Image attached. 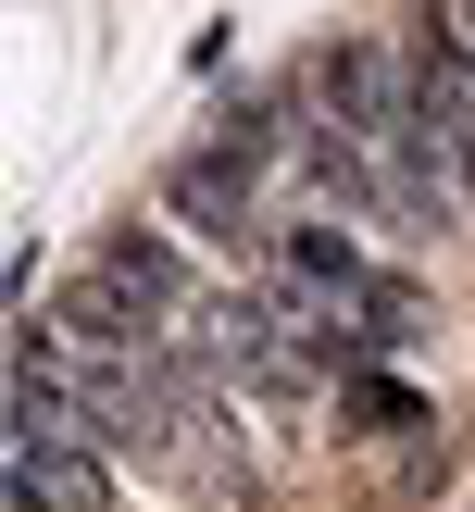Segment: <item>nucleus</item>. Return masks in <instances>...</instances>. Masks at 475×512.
I'll list each match as a JSON object with an SVG mask.
<instances>
[{
  "instance_id": "f257e3e1",
  "label": "nucleus",
  "mask_w": 475,
  "mask_h": 512,
  "mask_svg": "<svg viewBox=\"0 0 475 512\" xmlns=\"http://www.w3.org/2000/svg\"><path fill=\"white\" fill-rule=\"evenodd\" d=\"M113 463L125 450L88 425L75 388H13V463H0L13 512H113Z\"/></svg>"
},
{
  "instance_id": "f03ea898",
  "label": "nucleus",
  "mask_w": 475,
  "mask_h": 512,
  "mask_svg": "<svg viewBox=\"0 0 475 512\" xmlns=\"http://www.w3.org/2000/svg\"><path fill=\"white\" fill-rule=\"evenodd\" d=\"M263 250H275V288H300V300H325V313H350L375 350L425 325V288H413V275H375L363 250L338 238V225H275Z\"/></svg>"
},
{
  "instance_id": "7ed1b4c3",
  "label": "nucleus",
  "mask_w": 475,
  "mask_h": 512,
  "mask_svg": "<svg viewBox=\"0 0 475 512\" xmlns=\"http://www.w3.org/2000/svg\"><path fill=\"white\" fill-rule=\"evenodd\" d=\"M263 175H275V163H263L250 138H188V150L163 163V213L188 225L200 250H250V238H263Z\"/></svg>"
},
{
  "instance_id": "20e7f679",
  "label": "nucleus",
  "mask_w": 475,
  "mask_h": 512,
  "mask_svg": "<svg viewBox=\"0 0 475 512\" xmlns=\"http://www.w3.org/2000/svg\"><path fill=\"white\" fill-rule=\"evenodd\" d=\"M88 275H113V288L150 300L163 325H188L200 300H213V288H200V263H188V238L150 225V213H113V225H100V238H88Z\"/></svg>"
},
{
  "instance_id": "39448f33",
  "label": "nucleus",
  "mask_w": 475,
  "mask_h": 512,
  "mask_svg": "<svg viewBox=\"0 0 475 512\" xmlns=\"http://www.w3.org/2000/svg\"><path fill=\"white\" fill-rule=\"evenodd\" d=\"M38 313L63 325L75 363H163V350H175V325L150 313V300H125L113 275H75V288H63V300H38Z\"/></svg>"
},
{
  "instance_id": "423d86ee",
  "label": "nucleus",
  "mask_w": 475,
  "mask_h": 512,
  "mask_svg": "<svg viewBox=\"0 0 475 512\" xmlns=\"http://www.w3.org/2000/svg\"><path fill=\"white\" fill-rule=\"evenodd\" d=\"M350 413H363V425H400V438H425V400L400 388V375H350Z\"/></svg>"
},
{
  "instance_id": "0eeeda50",
  "label": "nucleus",
  "mask_w": 475,
  "mask_h": 512,
  "mask_svg": "<svg viewBox=\"0 0 475 512\" xmlns=\"http://www.w3.org/2000/svg\"><path fill=\"white\" fill-rule=\"evenodd\" d=\"M225 50H238V25L213 13V25H200V38H188V75H200V88H225Z\"/></svg>"
},
{
  "instance_id": "6e6552de",
  "label": "nucleus",
  "mask_w": 475,
  "mask_h": 512,
  "mask_svg": "<svg viewBox=\"0 0 475 512\" xmlns=\"http://www.w3.org/2000/svg\"><path fill=\"white\" fill-rule=\"evenodd\" d=\"M438 475H450V463H438V450H413V463H400V475H388V500H400V512H413V500H438Z\"/></svg>"
},
{
  "instance_id": "1a4fd4ad",
  "label": "nucleus",
  "mask_w": 475,
  "mask_h": 512,
  "mask_svg": "<svg viewBox=\"0 0 475 512\" xmlns=\"http://www.w3.org/2000/svg\"><path fill=\"white\" fill-rule=\"evenodd\" d=\"M463 25H475V0H463Z\"/></svg>"
}]
</instances>
